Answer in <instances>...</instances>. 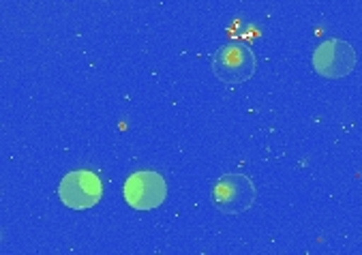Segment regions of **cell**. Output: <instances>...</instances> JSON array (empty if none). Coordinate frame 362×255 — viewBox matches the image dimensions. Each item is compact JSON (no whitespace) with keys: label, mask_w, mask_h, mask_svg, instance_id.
Segmentation results:
<instances>
[{"label":"cell","mask_w":362,"mask_h":255,"mask_svg":"<svg viewBox=\"0 0 362 255\" xmlns=\"http://www.w3.org/2000/svg\"><path fill=\"white\" fill-rule=\"evenodd\" d=\"M210 198L219 213L238 217L253 208L255 198H257V189H255L253 180L245 174H223L214 182Z\"/></svg>","instance_id":"cell-1"},{"label":"cell","mask_w":362,"mask_h":255,"mask_svg":"<svg viewBox=\"0 0 362 255\" xmlns=\"http://www.w3.org/2000/svg\"><path fill=\"white\" fill-rule=\"evenodd\" d=\"M212 71L223 84H245L257 71V58L245 43H226L212 56Z\"/></svg>","instance_id":"cell-2"},{"label":"cell","mask_w":362,"mask_h":255,"mask_svg":"<svg viewBox=\"0 0 362 255\" xmlns=\"http://www.w3.org/2000/svg\"><path fill=\"white\" fill-rule=\"evenodd\" d=\"M122 198L133 210H155L168 198V182L155 170L133 172L122 184Z\"/></svg>","instance_id":"cell-3"},{"label":"cell","mask_w":362,"mask_h":255,"mask_svg":"<svg viewBox=\"0 0 362 255\" xmlns=\"http://www.w3.org/2000/svg\"><path fill=\"white\" fill-rule=\"evenodd\" d=\"M58 198L71 210H88L103 198V182L93 170H74L62 176Z\"/></svg>","instance_id":"cell-4"},{"label":"cell","mask_w":362,"mask_h":255,"mask_svg":"<svg viewBox=\"0 0 362 255\" xmlns=\"http://www.w3.org/2000/svg\"><path fill=\"white\" fill-rule=\"evenodd\" d=\"M356 49L343 39H326L320 43L311 56V65L320 78L343 80L356 69Z\"/></svg>","instance_id":"cell-5"}]
</instances>
